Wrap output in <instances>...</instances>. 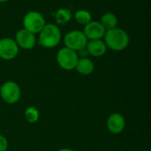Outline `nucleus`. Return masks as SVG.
I'll use <instances>...</instances> for the list:
<instances>
[{
    "label": "nucleus",
    "instance_id": "15",
    "mask_svg": "<svg viewBox=\"0 0 151 151\" xmlns=\"http://www.w3.org/2000/svg\"><path fill=\"white\" fill-rule=\"evenodd\" d=\"M74 19L76 20L77 23L85 26L92 20V15L88 11L81 9L75 12Z\"/></svg>",
    "mask_w": 151,
    "mask_h": 151
},
{
    "label": "nucleus",
    "instance_id": "8",
    "mask_svg": "<svg viewBox=\"0 0 151 151\" xmlns=\"http://www.w3.org/2000/svg\"><path fill=\"white\" fill-rule=\"evenodd\" d=\"M14 40L19 48L24 50H31L36 44L35 35L27 31L25 28H22L16 33Z\"/></svg>",
    "mask_w": 151,
    "mask_h": 151
},
{
    "label": "nucleus",
    "instance_id": "2",
    "mask_svg": "<svg viewBox=\"0 0 151 151\" xmlns=\"http://www.w3.org/2000/svg\"><path fill=\"white\" fill-rule=\"evenodd\" d=\"M61 31L58 25L50 23L45 24L39 33V44L46 49L58 46L61 41Z\"/></svg>",
    "mask_w": 151,
    "mask_h": 151
},
{
    "label": "nucleus",
    "instance_id": "18",
    "mask_svg": "<svg viewBox=\"0 0 151 151\" xmlns=\"http://www.w3.org/2000/svg\"><path fill=\"white\" fill-rule=\"evenodd\" d=\"M58 151H75L74 150H72V149H68V148H64V149H60Z\"/></svg>",
    "mask_w": 151,
    "mask_h": 151
},
{
    "label": "nucleus",
    "instance_id": "6",
    "mask_svg": "<svg viewBox=\"0 0 151 151\" xmlns=\"http://www.w3.org/2000/svg\"><path fill=\"white\" fill-rule=\"evenodd\" d=\"M0 96L2 99L9 104H16L21 96L19 86L12 81L4 82L0 88Z\"/></svg>",
    "mask_w": 151,
    "mask_h": 151
},
{
    "label": "nucleus",
    "instance_id": "19",
    "mask_svg": "<svg viewBox=\"0 0 151 151\" xmlns=\"http://www.w3.org/2000/svg\"><path fill=\"white\" fill-rule=\"evenodd\" d=\"M10 0H0V3H5V2H8Z\"/></svg>",
    "mask_w": 151,
    "mask_h": 151
},
{
    "label": "nucleus",
    "instance_id": "5",
    "mask_svg": "<svg viewBox=\"0 0 151 151\" xmlns=\"http://www.w3.org/2000/svg\"><path fill=\"white\" fill-rule=\"evenodd\" d=\"M88 43V39L80 30H73L68 32L64 38V44L66 48L76 52L84 50Z\"/></svg>",
    "mask_w": 151,
    "mask_h": 151
},
{
    "label": "nucleus",
    "instance_id": "1",
    "mask_svg": "<svg viewBox=\"0 0 151 151\" xmlns=\"http://www.w3.org/2000/svg\"><path fill=\"white\" fill-rule=\"evenodd\" d=\"M104 42L110 50L114 51H121L128 46L130 38L125 30L115 27L105 32Z\"/></svg>",
    "mask_w": 151,
    "mask_h": 151
},
{
    "label": "nucleus",
    "instance_id": "17",
    "mask_svg": "<svg viewBox=\"0 0 151 151\" xmlns=\"http://www.w3.org/2000/svg\"><path fill=\"white\" fill-rule=\"evenodd\" d=\"M8 149V142L6 138L0 134V151H6Z\"/></svg>",
    "mask_w": 151,
    "mask_h": 151
},
{
    "label": "nucleus",
    "instance_id": "12",
    "mask_svg": "<svg viewBox=\"0 0 151 151\" xmlns=\"http://www.w3.org/2000/svg\"><path fill=\"white\" fill-rule=\"evenodd\" d=\"M75 70L82 75H89L95 70L94 62L88 58H79V60L76 64Z\"/></svg>",
    "mask_w": 151,
    "mask_h": 151
},
{
    "label": "nucleus",
    "instance_id": "9",
    "mask_svg": "<svg viewBox=\"0 0 151 151\" xmlns=\"http://www.w3.org/2000/svg\"><path fill=\"white\" fill-rule=\"evenodd\" d=\"M82 32L87 37L88 41H90V40L104 39L106 30L102 26L100 21L91 20L89 23L84 26V29Z\"/></svg>",
    "mask_w": 151,
    "mask_h": 151
},
{
    "label": "nucleus",
    "instance_id": "10",
    "mask_svg": "<svg viewBox=\"0 0 151 151\" xmlns=\"http://www.w3.org/2000/svg\"><path fill=\"white\" fill-rule=\"evenodd\" d=\"M126 127V120L120 113H112L107 119V128L113 134H118L123 132Z\"/></svg>",
    "mask_w": 151,
    "mask_h": 151
},
{
    "label": "nucleus",
    "instance_id": "7",
    "mask_svg": "<svg viewBox=\"0 0 151 151\" xmlns=\"http://www.w3.org/2000/svg\"><path fill=\"white\" fill-rule=\"evenodd\" d=\"M19 50V48L14 39L8 37L0 39V58L12 60L17 57Z\"/></svg>",
    "mask_w": 151,
    "mask_h": 151
},
{
    "label": "nucleus",
    "instance_id": "14",
    "mask_svg": "<svg viewBox=\"0 0 151 151\" xmlns=\"http://www.w3.org/2000/svg\"><path fill=\"white\" fill-rule=\"evenodd\" d=\"M73 18V13L70 9L67 8H60L55 13V19L57 24L64 25L68 23Z\"/></svg>",
    "mask_w": 151,
    "mask_h": 151
},
{
    "label": "nucleus",
    "instance_id": "13",
    "mask_svg": "<svg viewBox=\"0 0 151 151\" xmlns=\"http://www.w3.org/2000/svg\"><path fill=\"white\" fill-rule=\"evenodd\" d=\"M100 23L106 31L111 30L118 27V18L112 12H106L102 16Z\"/></svg>",
    "mask_w": 151,
    "mask_h": 151
},
{
    "label": "nucleus",
    "instance_id": "11",
    "mask_svg": "<svg viewBox=\"0 0 151 151\" xmlns=\"http://www.w3.org/2000/svg\"><path fill=\"white\" fill-rule=\"evenodd\" d=\"M86 50L88 54L95 58H100L104 56L107 51V46L103 39L100 40H90L88 41L86 45Z\"/></svg>",
    "mask_w": 151,
    "mask_h": 151
},
{
    "label": "nucleus",
    "instance_id": "4",
    "mask_svg": "<svg viewBox=\"0 0 151 151\" xmlns=\"http://www.w3.org/2000/svg\"><path fill=\"white\" fill-rule=\"evenodd\" d=\"M45 19L43 15L36 11L28 12L23 18L24 28L33 34H39L45 26Z\"/></svg>",
    "mask_w": 151,
    "mask_h": 151
},
{
    "label": "nucleus",
    "instance_id": "16",
    "mask_svg": "<svg viewBox=\"0 0 151 151\" xmlns=\"http://www.w3.org/2000/svg\"><path fill=\"white\" fill-rule=\"evenodd\" d=\"M24 116H25L26 120L28 123L34 124V123H36L38 121V119H39V111L35 107L29 106L25 111Z\"/></svg>",
    "mask_w": 151,
    "mask_h": 151
},
{
    "label": "nucleus",
    "instance_id": "3",
    "mask_svg": "<svg viewBox=\"0 0 151 151\" xmlns=\"http://www.w3.org/2000/svg\"><path fill=\"white\" fill-rule=\"evenodd\" d=\"M56 58L57 63L62 69L71 71L75 69L76 64L79 60V56L78 52L66 47H64L58 51Z\"/></svg>",
    "mask_w": 151,
    "mask_h": 151
}]
</instances>
